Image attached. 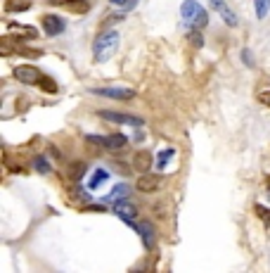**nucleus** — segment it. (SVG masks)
I'll list each match as a JSON object with an SVG mask.
<instances>
[{
  "label": "nucleus",
  "mask_w": 270,
  "mask_h": 273,
  "mask_svg": "<svg viewBox=\"0 0 270 273\" xmlns=\"http://www.w3.org/2000/svg\"><path fill=\"white\" fill-rule=\"evenodd\" d=\"M116 46H119V33L116 31H104L95 38V46H93V53H95V60L97 62H107L109 57L114 55Z\"/></svg>",
  "instance_id": "1"
},
{
  "label": "nucleus",
  "mask_w": 270,
  "mask_h": 273,
  "mask_svg": "<svg viewBox=\"0 0 270 273\" xmlns=\"http://www.w3.org/2000/svg\"><path fill=\"white\" fill-rule=\"evenodd\" d=\"M180 15L185 17V19H190V24H192L194 29H204L206 22H208L206 10L201 8L197 0H185V3H183V8H180Z\"/></svg>",
  "instance_id": "2"
},
{
  "label": "nucleus",
  "mask_w": 270,
  "mask_h": 273,
  "mask_svg": "<svg viewBox=\"0 0 270 273\" xmlns=\"http://www.w3.org/2000/svg\"><path fill=\"white\" fill-rule=\"evenodd\" d=\"M15 78L19 81V83H26V86H38V81H40V74L36 67H31V64H19V67H15Z\"/></svg>",
  "instance_id": "3"
},
{
  "label": "nucleus",
  "mask_w": 270,
  "mask_h": 273,
  "mask_svg": "<svg viewBox=\"0 0 270 273\" xmlns=\"http://www.w3.org/2000/svg\"><path fill=\"white\" fill-rule=\"evenodd\" d=\"M40 26H43V31H45L47 36H60V33H64V29H67V22L57 15H45L40 19Z\"/></svg>",
  "instance_id": "4"
},
{
  "label": "nucleus",
  "mask_w": 270,
  "mask_h": 273,
  "mask_svg": "<svg viewBox=\"0 0 270 273\" xmlns=\"http://www.w3.org/2000/svg\"><path fill=\"white\" fill-rule=\"evenodd\" d=\"M211 8L221 15V19H223L228 26H237L239 24V17L235 15V10H232L228 3H223V0H211Z\"/></svg>",
  "instance_id": "5"
},
{
  "label": "nucleus",
  "mask_w": 270,
  "mask_h": 273,
  "mask_svg": "<svg viewBox=\"0 0 270 273\" xmlns=\"http://www.w3.org/2000/svg\"><path fill=\"white\" fill-rule=\"evenodd\" d=\"M100 119L114 121V124H128V126H142L140 117H131V114H121V112H100Z\"/></svg>",
  "instance_id": "6"
},
{
  "label": "nucleus",
  "mask_w": 270,
  "mask_h": 273,
  "mask_svg": "<svg viewBox=\"0 0 270 273\" xmlns=\"http://www.w3.org/2000/svg\"><path fill=\"white\" fill-rule=\"evenodd\" d=\"M114 214L119 218L128 221V223H133V221H135V216H138V209H135V204H133V202L119 200V202H114Z\"/></svg>",
  "instance_id": "7"
},
{
  "label": "nucleus",
  "mask_w": 270,
  "mask_h": 273,
  "mask_svg": "<svg viewBox=\"0 0 270 273\" xmlns=\"http://www.w3.org/2000/svg\"><path fill=\"white\" fill-rule=\"evenodd\" d=\"M50 5L64 8V10H69V12H78V15H85L90 10V3L88 0H50Z\"/></svg>",
  "instance_id": "8"
},
{
  "label": "nucleus",
  "mask_w": 270,
  "mask_h": 273,
  "mask_svg": "<svg viewBox=\"0 0 270 273\" xmlns=\"http://www.w3.org/2000/svg\"><path fill=\"white\" fill-rule=\"evenodd\" d=\"M93 93L112 98V100H131L133 95H135L131 88H93Z\"/></svg>",
  "instance_id": "9"
},
{
  "label": "nucleus",
  "mask_w": 270,
  "mask_h": 273,
  "mask_svg": "<svg viewBox=\"0 0 270 273\" xmlns=\"http://www.w3.org/2000/svg\"><path fill=\"white\" fill-rule=\"evenodd\" d=\"M159 183H161V180H159V176H154V173H152V176H149V173H142L135 186H138L140 193H154L156 188H159Z\"/></svg>",
  "instance_id": "10"
},
{
  "label": "nucleus",
  "mask_w": 270,
  "mask_h": 273,
  "mask_svg": "<svg viewBox=\"0 0 270 273\" xmlns=\"http://www.w3.org/2000/svg\"><path fill=\"white\" fill-rule=\"evenodd\" d=\"M138 233L142 235V242H145V247L147 250H152V247H154V242H156V235H154V228H152V223H138Z\"/></svg>",
  "instance_id": "11"
},
{
  "label": "nucleus",
  "mask_w": 270,
  "mask_h": 273,
  "mask_svg": "<svg viewBox=\"0 0 270 273\" xmlns=\"http://www.w3.org/2000/svg\"><path fill=\"white\" fill-rule=\"evenodd\" d=\"M107 178H109V173L104 171V169H95V171L90 173V178H88V188H90V190H97V188H102L107 183Z\"/></svg>",
  "instance_id": "12"
},
{
  "label": "nucleus",
  "mask_w": 270,
  "mask_h": 273,
  "mask_svg": "<svg viewBox=\"0 0 270 273\" xmlns=\"http://www.w3.org/2000/svg\"><path fill=\"white\" fill-rule=\"evenodd\" d=\"M128 195H131V186H128V183H119V186L112 188V193L107 195V200H112V202H119V200H126Z\"/></svg>",
  "instance_id": "13"
},
{
  "label": "nucleus",
  "mask_w": 270,
  "mask_h": 273,
  "mask_svg": "<svg viewBox=\"0 0 270 273\" xmlns=\"http://www.w3.org/2000/svg\"><path fill=\"white\" fill-rule=\"evenodd\" d=\"M149 166H152V155H149V152H138L135 159H133V169H138V171L145 173Z\"/></svg>",
  "instance_id": "14"
},
{
  "label": "nucleus",
  "mask_w": 270,
  "mask_h": 273,
  "mask_svg": "<svg viewBox=\"0 0 270 273\" xmlns=\"http://www.w3.org/2000/svg\"><path fill=\"white\" fill-rule=\"evenodd\" d=\"M126 135H121V133H114V135H107L104 138V148L107 150H121V148H126Z\"/></svg>",
  "instance_id": "15"
},
{
  "label": "nucleus",
  "mask_w": 270,
  "mask_h": 273,
  "mask_svg": "<svg viewBox=\"0 0 270 273\" xmlns=\"http://www.w3.org/2000/svg\"><path fill=\"white\" fill-rule=\"evenodd\" d=\"M5 10L8 12H26V10H31V0H5Z\"/></svg>",
  "instance_id": "16"
},
{
  "label": "nucleus",
  "mask_w": 270,
  "mask_h": 273,
  "mask_svg": "<svg viewBox=\"0 0 270 273\" xmlns=\"http://www.w3.org/2000/svg\"><path fill=\"white\" fill-rule=\"evenodd\" d=\"M173 155H176V150L173 148H166V150H161V152H159V155H156V169H166V166H169V162L171 159H173Z\"/></svg>",
  "instance_id": "17"
},
{
  "label": "nucleus",
  "mask_w": 270,
  "mask_h": 273,
  "mask_svg": "<svg viewBox=\"0 0 270 273\" xmlns=\"http://www.w3.org/2000/svg\"><path fill=\"white\" fill-rule=\"evenodd\" d=\"M254 8H256V17L265 19V15L270 12V0H254Z\"/></svg>",
  "instance_id": "18"
},
{
  "label": "nucleus",
  "mask_w": 270,
  "mask_h": 273,
  "mask_svg": "<svg viewBox=\"0 0 270 273\" xmlns=\"http://www.w3.org/2000/svg\"><path fill=\"white\" fill-rule=\"evenodd\" d=\"M85 173V164L83 162H78V164H71V169H69V176L74 180H78L81 178V176H83Z\"/></svg>",
  "instance_id": "19"
},
{
  "label": "nucleus",
  "mask_w": 270,
  "mask_h": 273,
  "mask_svg": "<svg viewBox=\"0 0 270 273\" xmlns=\"http://www.w3.org/2000/svg\"><path fill=\"white\" fill-rule=\"evenodd\" d=\"M33 166H36L40 173H50V164H47L45 157H36V159H33Z\"/></svg>",
  "instance_id": "20"
},
{
  "label": "nucleus",
  "mask_w": 270,
  "mask_h": 273,
  "mask_svg": "<svg viewBox=\"0 0 270 273\" xmlns=\"http://www.w3.org/2000/svg\"><path fill=\"white\" fill-rule=\"evenodd\" d=\"M40 88H43V90H47V93H55V90H57V86H55V81L52 78H47V76H40Z\"/></svg>",
  "instance_id": "21"
},
{
  "label": "nucleus",
  "mask_w": 270,
  "mask_h": 273,
  "mask_svg": "<svg viewBox=\"0 0 270 273\" xmlns=\"http://www.w3.org/2000/svg\"><path fill=\"white\" fill-rule=\"evenodd\" d=\"M187 38H190V43H192L194 48H201V46H204V38H201L199 29H194V31H190V36H187Z\"/></svg>",
  "instance_id": "22"
},
{
  "label": "nucleus",
  "mask_w": 270,
  "mask_h": 273,
  "mask_svg": "<svg viewBox=\"0 0 270 273\" xmlns=\"http://www.w3.org/2000/svg\"><path fill=\"white\" fill-rule=\"evenodd\" d=\"M254 211L258 214V218H261L263 223H270V209H265V207H261V204H256Z\"/></svg>",
  "instance_id": "23"
},
{
  "label": "nucleus",
  "mask_w": 270,
  "mask_h": 273,
  "mask_svg": "<svg viewBox=\"0 0 270 273\" xmlns=\"http://www.w3.org/2000/svg\"><path fill=\"white\" fill-rule=\"evenodd\" d=\"M242 62L247 64V67H254V55L249 53V50H242Z\"/></svg>",
  "instance_id": "24"
},
{
  "label": "nucleus",
  "mask_w": 270,
  "mask_h": 273,
  "mask_svg": "<svg viewBox=\"0 0 270 273\" xmlns=\"http://www.w3.org/2000/svg\"><path fill=\"white\" fill-rule=\"evenodd\" d=\"M74 197H76V200H88V195H85L81 188H76V190H74Z\"/></svg>",
  "instance_id": "25"
},
{
  "label": "nucleus",
  "mask_w": 270,
  "mask_h": 273,
  "mask_svg": "<svg viewBox=\"0 0 270 273\" xmlns=\"http://www.w3.org/2000/svg\"><path fill=\"white\" fill-rule=\"evenodd\" d=\"M109 3H112V5H126L128 0H109Z\"/></svg>",
  "instance_id": "26"
},
{
  "label": "nucleus",
  "mask_w": 270,
  "mask_h": 273,
  "mask_svg": "<svg viewBox=\"0 0 270 273\" xmlns=\"http://www.w3.org/2000/svg\"><path fill=\"white\" fill-rule=\"evenodd\" d=\"M261 102H268V105H270V93H263L261 95Z\"/></svg>",
  "instance_id": "27"
}]
</instances>
